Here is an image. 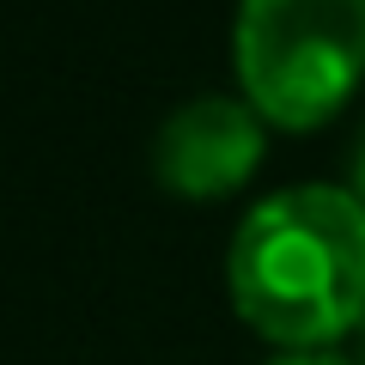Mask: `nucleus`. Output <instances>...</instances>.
Masks as SVG:
<instances>
[{"instance_id": "20e7f679", "label": "nucleus", "mask_w": 365, "mask_h": 365, "mask_svg": "<svg viewBox=\"0 0 365 365\" xmlns=\"http://www.w3.org/2000/svg\"><path fill=\"white\" fill-rule=\"evenodd\" d=\"M274 365H353L347 353H335V347H317V353H280Z\"/></svg>"}, {"instance_id": "f257e3e1", "label": "nucleus", "mask_w": 365, "mask_h": 365, "mask_svg": "<svg viewBox=\"0 0 365 365\" xmlns=\"http://www.w3.org/2000/svg\"><path fill=\"white\" fill-rule=\"evenodd\" d=\"M225 280L262 341L287 353L335 347L365 323V207L329 182L256 201L232 237Z\"/></svg>"}, {"instance_id": "f03ea898", "label": "nucleus", "mask_w": 365, "mask_h": 365, "mask_svg": "<svg viewBox=\"0 0 365 365\" xmlns=\"http://www.w3.org/2000/svg\"><path fill=\"white\" fill-rule=\"evenodd\" d=\"M232 55L262 122L323 128L365 79V0H244Z\"/></svg>"}, {"instance_id": "423d86ee", "label": "nucleus", "mask_w": 365, "mask_h": 365, "mask_svg": "<svg viewBox=\"0 0 365 365\" xmlns=\"http://www.w3.org/2000/svg\"><path fill=\"white\" fill-rule=\"evenodd\" d=\"M359 359H365V323H359Z\"/></svg>"}, {"instance_id": "7ed1b4c3", "label": "nucleus", "mask_w": 365, "mask_h": 365, "mask_svg": "<svg viewBox=\"0 0 365 365\" xmlns=\"http://www.w3.org/2000/svg\"><path fill=\"white\" fill-rule=\"evenodd\" d=\"M268 140H262V116L244 98H189L170 110L165 128L153 140V177L170 195L213 201L244 189L250 170L262 165Z\"/></svg>"}, {"instance_id": "39448f33", "label": "nucleus", "mask_w": 365, "mask_h": 365, "mask_svg": "<svg viewBox=\"0 0 365 365\" xmlns=\"http://www.w3.org/2000/svg\"><path fill=\"white\" fill-rule=\"evenodd\" d=\"M353 201L365 207V140H359V153H353Z\"/></svg>"}]
</instances>
